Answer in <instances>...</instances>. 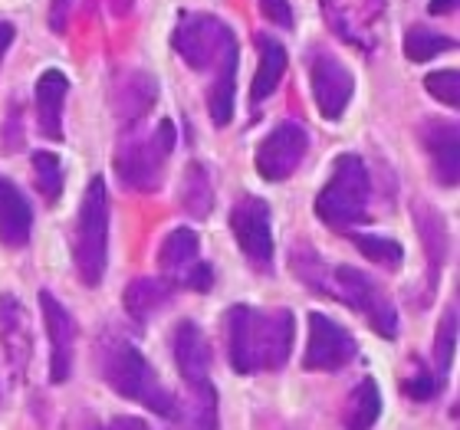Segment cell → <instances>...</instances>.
I'll return each instance as SVG.
<instances>
[{"label": "cell", "instance_id": "obj_1", "mask_svg": "<svg viewBox=\"0 0 460 430\" xmlns=\"http://www.w3.org/2000/svg\"><path fill=\"white\" fill-rule=\"evenodd\" d=\"M73 259L76 273L86 286H99L106 279L109 259V194L102 178L86 184L83 204L76 217V240H73Z\"/></svg>", "mask_w": 460, "mask_h": 430}, {"label": "cell", "instance_id": "obj_2", "mask_svg": "<svg viewBox=\"0 0 460 430\" xmlns=\"http://www.w3.org/2000/svg\"><path fill=\"white\" fill-rule=\"evenodd\" d=\"M368 197H372V181H368L365 162L358 154H339L332 164V178L316 197V214L329 227L345 230L365 220Z\"/></svg>", "mask_w": 460, "mask_h": 430}, {"label": "cell", "instance_id": "obj_3", "mask_svg": "<svg viewBox=\"0 0 460 430\" xmlns=\"http://www.w3.org/2000/svg\"><path fill=\"white\" fill-rule=\"evenodd\" d=\"M174 145V122L162 118L148 138H128L115 152V174L125 188L138 194H155L164 181V162L172 158Z\"/></svg>", "mask_w": 460, "mask_h": 430}, {"label": "cell", "instance_id": "obj_4", "mask_svg": "<svg viewBox=\"0 0 460 430\" xmlns=\"http://www.w3.org/2000/svg\"><path fill=\"white\" fill-rule=\"evenodd\" d=\"M106 382L115 394H122L128 401H142L145 408H152L162 417L178 414L174 398L162 388L158 374L152 372V364L145 362V355L135 345L122 342L106 355Z\"/></svg>", "mask_w": 460, "mask_h": 430}, {"label": "cell", "instance_id": "obj_5", "mask_svg": "<svg viewBox=\"0 0 460 430\" xmlns=\"http://www.w3.org/2000/svg\"><path fill=\"white\" fill-rule=\"evenodd\" d=\"M234 43H237L234 30L214 13H184L172 33V47L194 73L214 69Z\"/></svg>", "mask_w": 460, "mask_h": 430}, {"label": "cell", "instance_id": "obj_6", "mask_svg": "<svg viewBox=\"0 0 460 430\" xmlns=\"http://www.w3.org/2000/svg\"><path fill=\"white\" fill-rule=\"evenodd\" d=\"M332 293L339 299H345L355 312H362L368 319L375 332L382 338H398V312L394 303L382 293V286L372 276H365L362 269L355 267H336L332 269Z\"/></svg>", "mask_w": 460, "mask_h": 430}, {"label": "cell", "instance_id": "obj_7", "mask_svg": "<svg viewBox=\"0 0 460 430\" xmlns=\"http://www.w3.org/2000/svg\"><path fill=\"white\" fill-rule=\"evenodd\" d=\"M293 312L289 309H267L250 319V368L253 372H279L289 362L293 348Z\"/></svg>", "mask_w": 460, "mask_h": 430}, {"label": "cell", "instance_id": "obj_8", "mask_svg": "<svg viewBox=\"0 0 460 430\" xmlns=\"http://www.w3.org/2000/svg\"><path fill=\"white\" fill-rule=\"evenodd\" d=\"M230 233L237 240L240 253L250 267L270 273L273 269V227H270V207L253 194H243L230 211Z\"/></svg>", "mask_w": 460, "mask_h": 430}, {"label": "cell", "instance_id": "obj_9", "mask_svg": "<svg viewBox=\"0 0 460 430\" xmlns=\"http://www.w3.org/2000/svg\"><path fill=\"white\" fill-rule=\"evenodd\" d=\"M358 345L342 329L323 312H309V338H306V355H303V368L306 372H342L345 364L355 362Z\"/></svg>", "mask_w": 460, "mask_h": 430}, {"label": "cell", "instance_id": "obj_10", "mask_svg": "<svg viewBox=\"0 0 460 430\" xmlns=\"http://www.w3.org/2000/svg\"><path fill=\"white\" fill-rule=\"evenodd\" d=\"M309 148V135L303 132V125L283 122L257 145L253 164L263 181H287L289 174L296 171Z\"/></svg>", "mask_w": 460, "mask_h": 430}, {"label": "cell", "instance_id": "obj_11", "mask_svg": "<svg viewBox=\"0 0 460 430\" xmlns=\"http://www.w3.org/2000/svg\"><path fill=\"white\" fill-rule=\"evenodd\" d=\"M309 89H313L319 115L329 118V122H339L345 109H349V102H352L355 76L342 59L329 57V53H316L313 63H309Z\"/></svg>", "mask_w": 460, "mask_h": 430}, {"label": "cell", "instance_id": "obj_12", "mask_svg": "<svg viewBox=\"0 0 460 430\" xmlns=\"http://www.w3.org/2000/svg\"><path fill=\"white\" fill-rule=\"evenodd\" d=\"M329 27L345 43L358 49H372L378 37V23L385 13V0H323Z\"/></svg>", "mask_w": 460, "mask_h": 430}, {"label": "cell", "instance_id": "obj_13", "mask_svg": "<svg viewBox=\"0 0 460 430\" xmlns=\"http://www.w3.org/2000/svg\"><path fill=\"white\" fill-rule=\"evenodd\" d=\"M0 348L7 355L10 378L23 382L33 362V329L17 296H0Z\"/></svg>", "mask_w": 460, "mask_h": 430}, {"label": "cell", "instance_id": "obj_14", "mask_svg": "<svg viewBox=\"0 0 460 430\" xmlns=\"http://www.w3.org/2000/svg\"><path fill=\"white\" fill-rule=\"evenodd\" d=\"M40 312H43V325H47L49 345H53V358H49V378L53 384H63L73 372V345H76V322L66 312V306L59 303L53 293L40 289Z\"/></svg>", "mask_w": 460, "mask_h": 430}, {"label": "cell", "instance_id": "obj_15", "mask_svg": "<svg viewBox=\"0 0 460 430\" xmlns=\"http://www.w3.org/2000/svg\"><path fill=\"white\" fill-rule=\"evenodd\" d=\"M421 145L431 158L434 181L441 188H454L460 181V135L451 118H428L421 125Z\"/></svg>", "mask_w": 460, "mask_h": 430}, {"label": "cell", "instance_id": "obj_16", "mask_svg": "<svg viewBox=\"0 0 460 430\" xmlns=\"http://www.w3.org/2000/svg\"><path fill=\"white\" fill-rule=\"evenodd\" d=\"M155 102H158V83H155L148 73H142V69H128V73H122V76L115 79L112 109H115V118H119V125H122L125 132L142 122L145 115L155 109Z\"/></svg>", "mask_w": 460, "mask_h": 430}, {"label": "cell", "instance_id": "obj_17", "mask_svg": "<svg viewBox=\"0 0 460 430\" xmlns=\"http://www.w3.org/2000/svg\"><path fill=\"white\" fill-rule=\"evenodd\" d=\"M172 348H174V364H178V372H181V378L188 382L191 391L211 384V348H208V338H204V332L191 319L178 322Z\"/></svg>", "mask_w": 460, "mask_h": 430}, {"label": "cell", "instance_id": "obj_18", "mask_svg": "<svg viewBox=\"0 0 460 430\" xmlns=\"http://www.w3.org/2000/svg\"><path fill=\"white\" fill-rule=\"evenodd\" d=\"M33 233V207L17 184L0 174V243L4 247H27Z\"/></svg>", "mask_w": 460, "mask_h": 430}, {"label": "cell", "instance_id": "obj_19", "mask_svg": "<svg viewBox=\"0 0 460 430\" xmlns=\"http://www.w3.org/2000/svg\"><path fill=\"white\" fill-rule=\"evenodd\" d=\"M69 96V79L59 69H47L37 79V122L40 132L47 135L49 142L63 138V106Z\"/></svg>", "mask_w": 460, "mask_h": 430}, {"label": "cell", "instance_id": "obj_20", "mask_svg": "<svg viewBox=\"0 0 460 430\" xmlns=\"http://www.w3.org/2000/svg\"><path fill=\"white\" fill-rule=\"evenodd\" d=\"M257 47H260V66H257V76H253V86H250V102H253V106L267 102V99L277 92V86L283 83L287 66H289L287 47H283L277 37L257 33Z\"/></svg>", "mask_w": 460, "mask_h": 430}, {"label": "cell", "instance_id": "obj_21", "mask_svg": "<svg viewBox=\"0 0 460 430\" xmlns=\"http://www.w3.org/2000/svg\"><path fill=\"white\" fill-rule=\"evenodd\" d=\"M414 224L421 233L424 257H428V286H438L444 263H447V230H444V217L428 204H414Z\"/></svg>", "mask_w": 460, "mask_h": 430}, {"label": "cell", "instance_id": "obj_22", "mask_svg": "<svg viewBox=\"0 0 460 430\" xmlns=\"http://www.w3.org/2000/svg\"><path fill=\"white\" fill-rule=\"evenodd\" d=\"M172 299V286L158 276H138L132 279L122 293V306L135 322H148L152 316H158Z\"/></svg>", "mask_w": 460, "mask_h": 430}, {"label": "cell", "instance_id": "obj_23", "mask_svg": "<svg viewBox=\"0 0 460 430\" xmlns=\"http://www.w3.org/2000/svg\"><path fill=\"white\" fill-rule=\"evenodd\" d=\"M214 69H217V76H214L211 96H208V109H211V122L224 128L234 118V102H237V43L224 53Z\"/></svg>", "mask_w": 460, "mask_h": 430}, {"label": "cell", "instance_id": "obj_24", "mask_svg": "<svg viewBox=\"0 0 460 430\" xmlns=\"http://www.w3.org/2000/svg\"><path fill=\"white\" fill-rule=\"evenodd\" d=\"M198 250H201V240L198 233L188 227L172 230L168 237L162 240V250H158V269H162L168 279H184V273L194 267L198 259Z\"/></svg>", "mask_w": 460, "mask_h": 430}, {"label": "cell", "instance_id": "obj_25", "mask_svg": "<svg viewBox=\"0 0 460 430\" xmlns=\"http://www.w3.org/2000/svg\"><path fill=\"white\" fill-rule=\"evenodd\" d=\"M378 417H382V391L372 378H362L345 398L342 424L345 430H372Z\"/></svg>", "mask_w": 460, "mask_h": 430}, {"label": "cell", "instance_id": "obj_26", "mask_svg": "<svg viewBox=\"0 0 460 430\" xmlns=\"http://www.w3.org/2000/svg\"><path fill=\"white\" fill-rule=\"evenodd\" d=\"M181 207L198 220L214 211V184H211V174H208V168H204L201 162H191L184 168Z\"/></svg>", "mask_w": 460, "mask_h": 430}, {"label": "cell", "instance_id": "obj_27", "mask_svg": "<svg viewBox=\"0 0 460 430\" xmlns=\"http://www.w3.org/2000/svg\"><path fill=\"white\" fill-rule=\"evenodd\" d=\"M250 319H253V309L250 306H230L227 312V355L234 372L250 374Z\"/></svg>", "mask_w": 460, "mask_h": 430}, {"label": "cell", "instance_id": "obj_28", "mask_svg": "<svg viewBox=\"0 0 460 430\" xmlns=\"http://www.w3.org/2000/svg\"><path fill=\"white\" fill-rule=\"evenodd\" d=\"M289 269H293V276L309 286L313 293H332V273L329 267L323 263L316 250L306 247V243H296L293 253H289Z\"/></svg>", "mask_w": 460, "mask_h": 430}, {"label": "cell", "instance_id": "obj_29", "mask_svg": "<svg viewBox=\"0 0 460 430\" xmlns=\"http://www.w3.org/2000/svg\"><path fill=\"white\" fill-rule=\"evenodd\" d=\"M457 47L451 37H444V33H434L428 27H411L404 33V57L414 59V63H431L434 57H441V53H451Z\"/></svg>", "mask_w": 460, "mask_h": 430}, {"label": "cell", "instance_id": "obj_30", "mask_svg": "<svg viewBox=\"0 0 460 430\" xmlns=\"http://www.w3.org/2000/svg\"><path fill=\"white\" fill-rule=\"evenodd\" d=\"M33 181H37V191L43 194L47 204H57L63 197V162H59L53 152H33Z\"/></svg>", "mask_w": 460, "mask_h": 430}, {"label": "cell", "instance_id": "obj_31", "mask_svg": "<svg viewBox=\"0 0 460 430\" xmlns=\"http://www.w3.org/2000/svg\"><path fill=\"white\" fill-rule=\"evenodd\" d=\"M352 243L358 247L362 257H368L372 263L378 267H388V269H398L404 259V247L398 240H388V237H375V233H352Z\"/></svg>", "mask_w": 460, "mask_h": 430}, {"label": "cell", "instance_id": "obj_32", "mask_svg": "<svg viewBox=\"0 0 460 430\" xmlns=\"http://www.w3.org/2000/svg\"><path fill=\"white\" fill-rule=\"evenodd\" d=\"M457 352V309H447L444 319L438 322V335H434V364H438V378L447 374Z\"/></svg>", "mask_w": 460, "mask_h": 430}, {"label": "cell", "instance_id": "obj_33", "mask_svg": "<svg viewBox=\"0 0 460 430\" xmlns=\"http://www.w3.org/2000/svg\"><path fill=\"white\" fill-rule=\"evenodd\" d=\"M424 86L438 102L457 109L460 106V73L457 69H438V73H428L424 76Z\"/></svg>", "mask_w": 460, "mask_h": 430}, {"label": "cell", "instance_id": "obj_34", "mask_svg": "<svg viewBox=\"0 0 460 430\" xmlns=\"http://www.w3.org/2000/svg\"><path fill=\"white\" fill-rule=\"evenodd\" d=\"M260 13H263L270 23H277V27H283V30H293V23H296L289 0H260Z\"/></svg>", "mask_w": 460, "mask_h": 430}, {"label": "cell", "instance_id": "obj_35", "mask_svg": "<svg viewBox=\"0 0 460 430\" xmlns=\"http://www.w3.org/2000/svg\"><path fill=\"white\" fill-rule=\"evenodd\" d=\"M441 378L438 374H428V372H418V378H411V382L404 384V391L411 394L414 401H428V398H434L438 394V388H441Z\"/></svg>", "mask_w": 460, "mask_h": 430}, {"label": "cell", "instance_id": "obj_36", "mask_svg": "<svg viewBox=\"0 0 460 430\" xmlns=\"http://www.w3.org/2000/svg\"><path fill=\"white\" fill-rule=\"evenodd\" d=\"M184 283L191 289H198V293H204V289L214 286V267L211 263H194L188 273H184Z\"/></svg>", "mask_w": 460, "mask_h": 430}, {"label": "cell", "instance_id": "obj_37", "mask_svg": "<svg viewBox=\"0 0 460 430\" xmlns=\"http://www.w3.org/2000/svg\"><path fill=\"white\" fill-rule=\"evenodd\" d=\"M69 13H73V0H53L49 4V13H47V23L53 33H63L69 23Z\"/></svg>", "mask_w": 460, "mask_h": 430}, {"label": "cell", "instance_id": "obj_38", "mask_svg": "<svg viewBox=\"0 0 460 430\" xmlns=\"http://www.w3.org/2000/svg\"><path fill=\"white\" fill-rule=\"evenodd\" d=\"M457 4L460 0H431V4H428V13H431V17H451V13H457Z\"/></svg>", "mask_w": 460, "mask_h": 430}, {"label": "cell", "instance_id": "obj_39", "mask_svg": "<svg viewBox=\"0 0 460 430\" xmlns=\"http://www.w3.org/2000/svg\"><path fill=\"white\" fill-rule=\"evenodd\" d=\"M112 430H148V424L138 421V417H115Z\"/></svg>", "mask_w": 460, "mask_h": 430}, {"label": "cell", "instance_id": "obj_40", "mask_svg": "<svg viewBox=\"0 0 460 430\" xmlns=\"http://www.w3.org/2000/svg\"><path fill=\"white\" fill-rule=\"evenodd\" d=\"M10 43H13V27L0 20V59H4V53L10 49Z\"/></svg>", "mask_w": 460, "mask_h": 430}, {"label": "cell", "instance_id": "obj_41", "mask_svg": "<svg viewBox=\"0 0 460 430\" xmlns=\"http://www.w3.org/2000/svg\"><path fill=\"white\" fill-rule=\"evenodd\" d=\"M112 7H115V13H125V10L132 7V0H112Z\"/></svg>", "mask_w": 460, "mask_h": 430}]
</instances>
